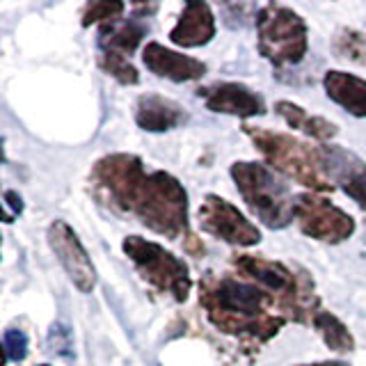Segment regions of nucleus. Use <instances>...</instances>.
<instances>
[{
  "mask_svg": "<svg viewBox=\"0 0 366 366\" xmlns=\"http://www.w3.org/2000/svg\"><path fill=\"white\" fill-rule=\"evenodd\" d=\"M101 197L124 213H131L152 232L172 240L188 234V192L167 172H147L131 154L101 158L92 172Z\"/></svg>",
  "mask_w": 366,
  "mask_h": 366,
  "instance_id": "obj_1",
  "label": "nucleus"
},
{
  "mask_svg": "<svg viewBox=\"0 0 366 366\" xmlns=\"http://www.w3.org/2000/svg\"><path fill=\"white\" fill-rule=\"evenodd\" d=\"M147 28L140 21H112L108 26H101L99 32V49L101 51H112V53H133L137 44L144 39Z\"/></svg>",
  "mask_w": 366,
  "mask_h": 366,
  "instance_id": "obj_17",
  "label": "nucleus"
},
{
  "mask_svg": "<svg viewBox=\"0 0 366 366\" xmlns=\"http://www.w3.org/2000/svg\"><path fill=\"white\" fill-rule=\"evenodd\" d=\"M3 352L5 362H21L28 355V337L21 330H7L3 335Z\"/></svg>",
  "mask_w": 366,
  "mask_h": 366,
  "instance_id": "obj_23",
  "label": "nucleus"
},
{
  "mask_svg": "<svg viewBox=\"0 0 366 366\" xmlns=\"http://www.w3.org/2000/svg\"><path fill=\"white\" fill-rule=\"evenodd\" d=\"M320 165L323 174L332 183L339 186L343 192L357 202L366 211V163L355 154L341 147H320Z\"/></svg>",
  "mask_w": 366,
  "mask_h": 366,
  "instance_id": "obj_11",
  "label": "nucleus"
},
{
  "mask_svg": "<svg viewBox=\"0 0 366 366\" xmlns=\"http://www.w3.org/2000/svg\"><path fill=\"white\" fill-rule=\"evenodd\" d=\"M49 346L55 355L60 357H71L74 355V341H71V332H69L66 325L62 323H55L49 332Z\"/></svg>",
  "mask_w": 366,
  "mask_h": 366,
  "instance_id": "obj_24",
  "label": "nucleus"
},
{
  "mask_svg": "<svg viewBox=\"0 0 366 366\" xmlns=\"http://www.w3.org/2000/svg\"><path fill=\"white\" fill-rule=\"evenodd\" d=\"M232 177L249 211L270 229H284L293 220V197L274 172L259 163H234Z\"/></svg>",
  "mask_w": 366,
  "mask_h": 366,
  "instance_id": "obj_5",
  "label": "nucleus"
},
{
  "mask_svg": "<svg viewBox=\"0 0 366 366\" xmlns=\"http://www.w3.org/2000/svg\"><path fill=\"white\" fill-rule=\"evenodd\" d=\"M5 206H7V222H11L14 217L23 211V202H21V197H19V192H14V190H7L5 192Z\"/></svg>",
  "mask_w": 366,
  "mask_h": 366,
  "instance_id": "obj_25",
  "label": "nucleus"
},
{
  "mask_svg": "<svg viewBox=\"0 0 366 366\" xmlns=\"http://www.w3.org/2000/svg\"><path fill=\"white\" fill-rule=\"evenodd\" d=\"M142 62L152 74L174 80V83H186V80H197L206 74V64L194 60L190 55H181L169 51L156 41H149L142 51Z\"/></svg>",
  "mask_w": 366,
  "mask_h": 366,
  "instance_id": "obj_13",
  "label": "nucleus"
},
{
  "mask_svg": "<svg viewBox=\"0 0 366 366\" xmlns=\"http://www.w3.org/2000/svg\"><path fill=\"white\" fill-rule=\"evenodd\" d=\"M39 366H49V364H39Z\"/></svg>",
  "mask_w": 366,
  "mask_h": 366,
  "instance_id": "obj_27",
  "label": "nucleus"
},
{
  "mask_svg": "<svg viewBox=\"0 0 366 366\" xmlns=\"http://www.w3.org/2000/svg\"><path fill=\"white\" fill-rule=\"evenodd\" d=\"M234 266L240 272V277L266 291L274 305L284 309L286 316L305 323L309 318L314 320V316L320 312L314 284L307 277V272H295L280 261L252 254L236 257Z\"/></svg>",
  "mask_w": 366,
  "mask_h": 366,
  "instance_id": "obj_3",
  "label": "nucleus"
},
{
  "mask_svg": "<svg viewBox=\"0 0 366 366\" xmlns=\"http://www.w3.org/2000/svg\"><path fill=\"white\" fill-rule=\"evenodd\" d=\"M293 215L307 236L323 243H341L355 232V220L346 211L316 194H297Z\"/></svg>",
  "mask_w": 366,
  "mask_h": 366,
  "instance_id": "obj_8",
  "label": "nucleus"
},
{
  "mask_svg": "<svg viewBox=\"0 0 366 366\" xmlns=\"http://www.w3.org/2000/svg\"><path fill=\"white\" fill-rule=\"evenodd\" d=\"M215 34V19L213 11L206 3H186L181 11V19L172 28L169 39L183 49H197L213 39Z\"/></svg>",
  "mask_w": 366,
  "mask_h": 366,
  "instance_id": "obj_14",
  "label": "nucleus"
},
{
  "mask_svg": "<svg viewBox=\"0 0 366 366\" xmlns=\"http://www.w3.org/2000/svg\"><path fill=\"white\" fill-rule=\"evenodd\" d=\"M99 64L108 76L114 80H119L122 85H135L140 76H137V69L126 60V55L122 53H112V51H101L99 53Z\"/></svg>",
  "mask_w": 366,
  "mask_h": 366,
  "instance_id": "obj_20",
  "label": "nucleus"
},
{
  "mask_svg": "<svg viewBox=\"0 0 366 366\" xmlns=\"http://www.w3.org/2000/svg\"><path fill=\"white\" fill-rule=\"evenodd\" d=\"M312 323L318 330V335L323 337L325 346L330 350H335V352H350L355 348V337L350 335V330L343 325L335 314L323 312V309H320V312L314 316Z\"/></svg>",
  "mask_w": 366,
  "mask_h": 366,
  "instance_id": "obj_19",
  "label": "nucleus"
},
{
  "mask_svg": "<svg viewBox=\"0 0 366 366\" xmlns=\"http://www.w3.org/2000/svg\"><path fill=\"white\" fill-rule=\"evenodd\" d=\"M259 51L274 66L297 64L307 55V26L293 9L266 5L257 14Z\"/></svg>",
  "mask_w": 366,
  "mask_h": 366,
  "instance_id": "obj_6",
  "label": "nucleus"
},
{
  "mask_svg": "<svg viewBox=\"0 0 366 366\" xmlns=\"http://www.w3.org/2000/svg\"><path fill=\"white\" fill-rule=\"evenodd\" d=\"M122 247L142 277L156 286L160 293H167L177 302L188 300L192 280L188 266L179 257L167 252L163 245L154 243V240H144L142 236H126Z\"/></svg>",
  "mask_w": 366,
  "mask_h": 366,
  "instance_id": "obj_7",
  "label": "nucleus"
},
{
  "mask_svg": "<svg viewBox=\"0 0 366 366\" xmlns=\"http://www.w3.org/2000/svg\"><path fill=\"white\" fill-rule=\"evenodd\" d=\"M199 227L206 234L224 240V243L249 247L257 245L261 240V232L252 224L247 217L240 213L234 204L227 199L217 197V194H209L199 206Z\"/></svg>",
  "mask_w": 366,
  "mask_h": 366,
  "instance_id": "obj_9",
  "label": "nucleus"
},
{
  "mask_svg": "<svg viewBox=\"0 0 366 366\" xmlns=\"http://www.w3.org/2000/svg\"><path fill=\"white\" fill-rule=\"evenodd\" d=\"M199 99H204L206 108L222 114H234V117H257L266 112L263 99L240 83H215L202 87Z\"/></svg>",
  "mask_w": 366,
  "mask_h": 366,
  "instance_id": "obj_12",
  "label": "nucleus"
},
{
  "mask_svg": "<svg viewBox=\"0 0 366 366\" xmlns=\"http://www.w3.org/2000/svg\"><path fill=\"white\" fill-rule=\"evenodd\" d=\"M124 11L122 3H89L85 7V14H83V26H92V23H108L117 21Z\"/></svg>",
  "mask_w": 366,
  "mask_h": 366,
  "instance_id": "obj_22",
  "label": "nucleus"
},
{
  "mask_svg": "<svg viewBox=\"0 0 366 366\" xmlns=\"http://www.w3.org/2000/svg\"><path fill=\"white\" fill-rule=\"evenodd\" d=\"M274 110L280 112V117H284V122L291 126V129H297L307 135L316 137V140H330V137L337 135V126L323 119V117H316V114H309L305 112L300 106H295L291 101H277Z\"/></svg>",
  "mask_w": 366,
  "mask_h": 366,
  "instance_id": "obj_18",
  "label": "nucleus"
},
{
  "mask_svg": "<svg viewBox=\"0 0 366 366\" xmlns=\"http://www.w3.org/2000/svg\"><path fill=\"white\" fill-rule=\"evenodd\" d=\"M335 51L352 62H366V37L355 30H341L335 39Z\"/></svg>",
  "mask_w": 366,
  "mask_h": 366,
  "instance_id": "obj_21",
  "label": "nucleus"
},
{
  "mask_svg": "<svg viewBox=\"0 0 366 366\" xmlns=\"http://www.w3.org/2000/svg\"><path fill=\"white\" fill-rule=\"evenodd\" d=\"M199 302L217 330L240 339L263 343L284 325L282 316L270 314L272 297L243 277L206 274L199 284Z\"/></svg>",
  "mask_w": 366,
  "mask_h": 366,
  "instance_id": "obj_2",
  "label": "nucleus"
},
{
  "mask_svg": "<svg viewBox=\"0 0 366 366\" xmlns=\"http://www.w3.org/2000/svg\"><path fill=\"white\" fill-rule=\"evenodd\" d=\"M302 366H346L341 362H320V364H302Z\"/></svg>",
  "mask_w": 366,
  "mask_h": 366,
  "instance_id": "obj_26",
  "label": "nucleus"
},
{
  "mask_svg": "<svg viewBox=\"0 0 366 366\" xmlns=\"http://www.w3.org/2000/svg\"><path fill=\"white\" fill-rule=\"evenodd\" d=\"M49 245L55 252L57 261L62 263V268L66 270L69 280L78 286V291L92 293L97 284V270L92 266L87 252L74 229L62 220H55L49 227Z\"/></svg>",
  "mask_w": 366,
  "mask_h": 366,
  "instance_id": "obj_10",
  "label": "nucleus"
},
{
  "mask_svg": "<svg viewBox=\"0 0 366 366\" xmlns=\"http://www.w3.org/2000/svg\"><path fill=\"white\" fill-rule=\"evenodd\" d=\"M188 119L186 110H183L179 103L169 101L165 97L158 94H147L140 97L135 106V122L140 129L152 131V133H163V131H172L181 126Z\"/></svg>",
  "mask_w": 366,
  "mask_h": 366,
  "instance_id": "obj_15",
  "label": "nucleus"
},
{
  "mask_svg": "<svg viewBox=\"0 0 366 366\" xmlns=\"http://www.w3.org/2000/svg\"><path fill=\"white\" fill-rule=\"evenodd\" d=\"M245 133L257 144L261 156L268 160V165L282 172L284 177L312 190H332V183L323 174L318 149H312L293 135L254 129V126H245Z\"/></svg>",
  "mask_w": 366,
  "mask_h": 366,
  "instance_id": "obj_4",
  "label": "nucleus"
},
{
  "mask_svg": "<svg viewBox=\"0 0 366 366\" xmlns=\"http://www.w3.org/2000/svg\"><path fill=\"white\" fill-rule=\"evenodd\" d=\"M323 85L327 97L343 110L355 117H366V80L346 71H327Z\"/></svg>",
  "mask_w": 366,
  "mask_h": 366,
  "instance_id": "obj_16",
  "label": "nucleus"
}]
</instances>
